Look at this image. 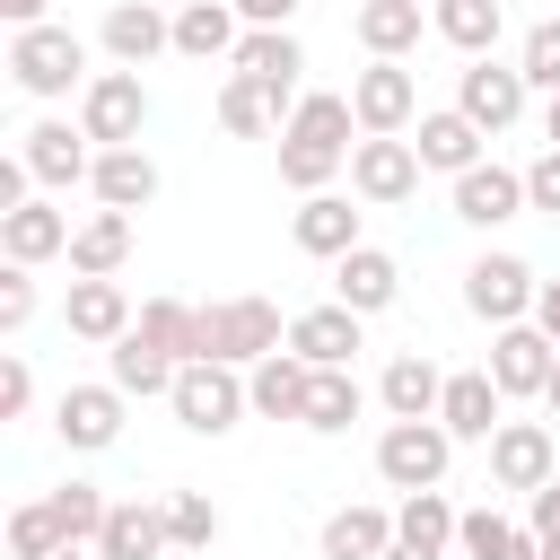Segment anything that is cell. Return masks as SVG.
<instances>
[{"label":"cell","mask_w":560,"mask_h":560,"mask_svg":"<svg viewBox=\"0 0 560 560\" xmlns=\"http://www.w3.org/2000/svg\"><path fill=\"white\" fill-rule=\"evenodd\" d=\"M166 402H175V420H184L192 438H228V429L254 411V385H245L228 359H184L175 385H166Z\"/></svg>","instance_id":"obj_1"},{"label":"cell","mask_w":560,"mask_h":560,"mask_svg":"<svg viewBox=\"0 0 560 560\" xmlns=\"http://www.w3.org/2000/svg\"><path fill=\"white\" fill-rule=\"evenodd\" d=\"M289 341V324H280V306L271 298H210L201 306V359H228V368H254V359H271Z\"/></svg>","instance_id":"obj_2"},{"label":"cell","mask_w":560,"mask_h":560,"mask_svg":"<svg viewBox=\"0 0 560 560\" xmlns=\"http://www.w3.org/2000/svg\"><path fill=\"white\" fill-rule=\"evenodd\" d=\"M9 79H18L26 96H70V88H88L96 70H88V44L44 18V26H18V35H9Z\"/></svg>","instance_id":"obj_3"},{"label":"cell","mask_w":560,"mask_h":560,"mask_svg":"<svg viewBox=\"0 0 560 560\" xmlns=\"http://www.w3.org/2000/svg\"><path fill=\"white\" fill-rule=\"evenodd\" d=\"M79 131L96 140V149H131L140 131H149V88H140V70H96L88 88H79Z\"/></svg>","instance_id":"obj_4"},{"label":"cell","mask_w":560,"mask_h":560,"mask_svg":"<svg viewBox=\"0 0 560 560\" xmlns=\"http://www.w3.org/2000/svg\"><path fill=\"white\" fill-rule=\"evenodd\" d=\"M446 464H455V429H446V420H385L376 472H385L394 490H438Z\"/></svg>","instance_id":"obj_5"},{"label":"cell","mask_w":560,"mask_h":560,"mask_svg":"<svg viewBox=\"0 0 560 560\" xmlns=\"http://www.w3.org/2000/svg\"><path fill=\"white\" fill-rule=\"evenodd\" d=\"M420 149L402 140V131H368L359 149H350V192L359 201H376V210H394V201H411L420 192Z\"/></svg>","instance_id":"obj_6"},{"label":"cell","mask_w":560,"mask_h":560,"mask_svg":"<svg viewBox=\"0 0 560 560\" xmlns=\"http://www.w3.org/2000/svg\"><path fill=\"white\" fill-rule=\"evenodd\" d=\"M481 368H490V376H499V394L516 402V394H542V385H551L560 341H551V332L525 315V324H499V332H490V359H481Z\"/></svg>","instance_id":"obj_7"},{"label":"cell","mask_w":560,"mask_h":560,"mask_svg":"<svg viewBox=\"0 0 560 560\" xmlns=\"http://www.w3.org/2000/svg\"><path fill=\"white\" fill-rule=\"evenodd\" d=\"M122 385L105 376V385H61V402H52V429H61V446L70 455H105L114 438H122Z\"/></svg>","instance_id":"obj_8"},{"label":"cell","mask_w":560,"mask_h":560,"mask_svg":"<svg viewBox=\"0 0 560 560\" xmlns=\"http://www.w3.org/2000/svg\"><path fill=\"white\" fill-rule=\"evenodd\" d=\"M534 289H542V280H534L516 254H481V262L464 271V306H472L490 332H499V324H525V315H534Z\"/></svg>","instance_id":"obj_9"},{"label":"cell","mask_w":560,"mask_h":560,"mask_svg":"<svg viewBox=\"0 0 560 560\" xmlns=\"http://www.w3.org/2000/svg\"><path fill=\"white\" fill-rule=\"evenodd\" d=\"M551 472H560V446H551L542 420H499V429H490V481H499V490H525V499H534Z\"/></svg>","instance_id":"obj_10"},{"label":"cell","mask_w":560,"mask_h":560,"mask_svg":"<svg viewBox=\"0 0 560 560\" xmlns=\"http://www.w3.org/2000/svg\"><path fill=\"white\" fill-rule=\"evenodd\" d=\"M525 96H534V88H525V70H516V61H490V52H481V61H464V79H455V105H464L481 131L525 122Z\"/></svg>","instance_id":"obj_11"},{"label":"cell","mask_w":560,"mask_h":560,"mask_svg":"<svg viewBox=\"0 0 560 560\" xmlns=\"http://www.w3.org/2000/svg\"><path fill=\"white\" fill-rule=\"evenodd\" d=\"M96 44H105L122 70H149L158 52H175V18H166L158 0H114L105 26H96Z\"/></svg>","instance_id":"obj_12"},{"label":"cell","mask_w":560,"mask_h":560,"mask_svg":"<svg viewBox=\"0 0 560 560\" xmlns=\"http://www.w3.org/2000/svg\"><path fill=\"white\" fill-rule=\"evenodd\" d=\"M350 105H359V131H411L420 122V79L402 61H368L350 79Z\"/></svg>","instance_id":"obj_13"},{"label":"cell","mask_w":560,"mask_h":560,"mask_svg":"<svg viewBox=\"0 0 560 560\" xmlns=\"http://www.w3.org/2000/svg\"><path fill=\"white\" fill-rule=\"evenodd\" d=\"M298 114V96L289 88H271V79H245V70H228L219 79V131L228 140H262L271 122H289Z\"/></svg>","instance_id":"obj_14"},{"label":"cell","mask_w":560,"mask_h":560,"mask_svg":"<svg viewBox=\"0 0 560 560\" xmlns=\"http://www.w3.org/2000/svg\"><path fill=\"white\" fill-rule=\"evenodd\" d=\"M289 236H298V254H315V262H341L350 245H368L350 192H306V201L289 210Z\"/></svg>","instance_id":"obj_15"},{"label":"cell","mask_w":560,"mask_h":560,"mask_svg":"<svg viewBox=\"0 0 560 560\" xmlns=\"http://www.w3.org/2000/svg\"><path fill=\"white\" fill-rule=\"evenodd\" d=\"M158 551H175L166 499H114L105 508V534H96V560H158Z\"/></svg>","instance_id":"obj_16"},{"label":"cell","mask_w":560,"mask_h":560,"mask_svg":"<svg viewBox=\"0 0 560 560\" xmlns=\"http://www.w3.org/2000/svg\"><path fill=\"white\" fill-rule=\"evenodd\" d=\"M516 210H525V175H516V166L481 158V166L455 175V219H464V228H499V219H516Z\"/></svg>","instance_id":"obj_17"},{"label":"cell","mask_w":560,"mask_h":560,"mask_svg":"<svg viewBox=\"0 0 560 560\" xmlns=\"http://www.w3.org/2000/svg\"><path fill=\"white\" fill-rule=\"evenodd\" d=\"M0 254L9 262H52V254H70V210L61 201H18V210H0Z\"/></svg>","instance_id":"obj_18"},{"label":"cell","mask_w":560,"mask_h":560,"mask_svg":"<svg viewBox=\"0 0 560 560\" xmlns=\"http://www.w3.org/2000/svg\"><path fill=\"white\" fill-rule=\"evenodd\" d=\"M332 298L359 306V315H385V306L402 298V262H394L385 245H350V254L332 262Z\"/></svg>","instance_id":"obj_19"},{"label":"cell","mask_w":560,"mask_h":560,"mask_svg":"<svg viewBox=\"0 0 560 560\" xmlns=\"http://www.w3.org/2000/svg\"><path fill=\"white\" fill-rule=\"evenodd\" d=\"M359 306H306V315H289V350L306 359V368H350V350H359Z\"/></svg>","instance_id":"obj_20"},{"label":"cell","mask_w":560,"mask_h":560,"mask_svg":"<svg viewBox=\"0 0 560 560\" xmlns=\"http://www.w3.org/2000/svg\"><path fill=\"white\" fill-rule=\"evenodd\" d=\"M438 420H446L455 438H481V446H490V429L508 420L499 376H490V368H455V376H446V394H438Z\"/></svg>","instance_id":"obj_21"},{"label":"cell","mask_w":560,"mask_h":560,"mask_svg":"<svg viewBox=\"0 0 560 560\" xmlns=\"http://www.w3.org/2000/svg\"><path fill=\"white\" fill-rule=\"evenodd\" d=\"M18 158L35 166V184H88V166H96V140L44 114V122H35L26 140H18Z\"/></svg>","instance_id":"obj_22"},{"label":"cell","mask_w":560,"mask_h":560,"mask_svg":"<svg viewBox=\"0 0 560 560\" xmlns=\"http://www.w3.org/2000/svg\"><path fill=\"white\" fill-rule=\"evenodd\" d=\"M88 192H96L105 210H149V201H158V158H149L140 140H131V149H96Z\"/></svg>","instance_id":"obj_23"},{"label":"cell","mask_w":560,"mask_h":560,"mask_svg":"<svg viewBox=\"0 0 560 560\" xmlns=\"http://www.w3.org/2000/svg\"><path fill=\"white\" fill-rule=\"evenodd\" d=\"M236 44H245L236 0H184V9H175V52H184V61H228Z\"/></svg>","instance_id":"obj_24"},{"label":"cell","mask_w":560,"mask_h":560,"mask_svg":"<svg viewBox=\"0 0 560 560\" xmlns=\"http://www.w3.org/2000/svg\"><path fill=\"white\" fill-rule=\"evenodd\" d=\"M481 140H490V131H481L464 105H438V114H420V140H411V149H420V166L464 175V166H481Z\"/></svg>","instance_id":"obj_25"},{"label":"cell","mask_w":560,"mask_h":560,"mask_svg":"<svg viewBox=\"0 0 560 560\" xmlns=\"http://www.w3.org/2000/svg\"><path fill=\"white\" fill-rule=\"evenodd\" d=\"M61 324H70L79 341H122V332H131V298H122V280H79V271H70Z\"/></svg>","instance_id":"obj_26"},{"label":"cell","mask_w":560,"mask_h":560,"mask_svg":"<svg viewBox=\"0 0 560 560\" xmlns=\"http://www.w3.org/2000/svg\"><path fill=\"white\" fill-rule=\"evenodd\" d=\"M122 254H131V210H88V219L70 228V271H79V280H114Z\"/></svg>","instance_id":"obj_27"},{"label":"cell","mask_w":560,"mask_h":560,"mask_svg":"<svg viewBox=\"0 0 560 560\" xmlns=\"http://www.w3.org/2000/svg\"><path fill=\"white\" fill-rule=\"evenodd\" d=\"M245 385H254V411H262V420H298V411H306V385H315V368H306V359L280 341L271 359H254V368H245Z\"/></svg>","instance_id":"obj_28"},{"label":"cell","mask_w":560,"mask_h":560,"mask_svg":"<svg viewBox=\"0 0 560 560\" xmlns=\"http://www.w3.org/2000/svg\"><path fill=\"white\" fill-rule=\"evenodd\" d=\"M376 394H385V411H394V420H438V394H446V376H438V359H420V350H394V359H385V376H376Z\"/></svg>","instance_id":"obj_29"},{"label":"cell","mask_w":560,"mask_h":560,"mask_svg":"<svg viewBox=\"0 0 560 560\" xmlns=\"http://www.w3.org/2000/svg\"><path fill=\"white\" fill-rule=\"evenodd\" d=\"M228 70H245V79H271V88H289V96H298V70H306V44H298L289 26H245V44L228 52Z\"/></svg>","instance_id":"obj_30"},{"label":"cell","mask_w":560,"mask_h":560,"mask_svg":"<svg viewBox=\"0 0 560 560\" xmlns=\"http://www.w3.org/2000/svg\"><path fill=\"white\" fill-rule=\"evenodd\" d=\"M455 525H464V508H446V490H402V508H394V542H411L429 560L455 551Z\"/></svg>","instance_id":"obj_31"},{"label":"cell","mask_w":560,"mask_h":560,"mask_svg":"<svg viewBox=\"0 0 560 560\" xmlns=\"http://www.w3.org/2000/svg\"><path fill=\"white\" fill-rule=\"evenodd\" d=\"M455 551H464V560H542L534 525H508L499 508H464V525H455Z\"/></svg>","instance_id":"obj_32"},{"label":"cell","mask_w":560,"mask_h":560,"mask_svg":"<svg viewBox=\"0 0 560 560\" xmlns=\"http://www.w3.org/2000/svg\"><path fill=\"white\" fill-rule=\"evenodd\" d=\"M385 551H394L385 508H332L324 516V560H385Z\"/></svg>","instance_id":"obj_33"},{"label":"cell","mask_w":560,"mask_h":560,"mask_svg":"<svg viewBox=\"0 0 560 560\" xmlns=\"http://www.w3.org/2000/svg\"><path fill=\"white\" fill-rule=\"evenodd\" d=\"M420 0H359V44H368V61H402L411 44H420Z\"/></svg>","instance_id":"obj_34"},{"label":"cell","mask_w":560,"mask_h":560,"mask_svg":"<svg viewBox=\"0 0 560 560\" xmlns=\"http://www.w3.org/2000/svg\"><path fill=\"white\" fill-rule=\"evenodd\" d=\"M429 26L464 52V61H481V52H499V26H508V9L499 0H438L429 9Z\"/></svg>","instance_id":"obj_35"},{"label":"cell","mask_w":560,"mask_h":560,"mask_svg":"<svg viewBox=\"0 0 560 560\" xmlns=\"http://www.w3.org/2000/svg\"><path fill=\"white\" fill-rule=\"evenodd\" d=\"M131 332H149L166 359H201V306H184V298H140Z\"/></svg>","instance_id":"obj_36"},{"label":"cell","mask_w":560,"mask_h":560,"mask_svg":"<svg viewBox=\"0 0 560 560\" xmlns=\"http://www.w3.org/2000/svg\"><path fill=\"white\" fill-rule=\"evenodd\" d=\"M105 350H114V385H122V394H140V402H149V394H166V385H175V368H184V359H166L149 332H122V341H105Z\"/></svg>","instance_id":"obj_37"},{"label":"cell","mask_w":560,"mask_h":560,"mask_svg":"<svg viewBox=\"0 0 560 560\" xmlns=\"http://www.w3.org/2000/svg\"><path fill=\"white\" fill-rule=\"evenodd\" d=\"M359 420V376L350 368H315V385H306V411H298V429H315V438H341Z\"/></svg>","instance_id":"obj_38"},{"label":"cell","mask_w":560,"mask_h":560,"mask_svg":"<svg viewBox=\"0 0 560 560\" xmlns=\"http://www.w3.org/2000/svg\"><path fill=\"white\" fill-rule=\"evenodd\" d=\"M280 131L324 140V149H359V140H350V131H359V105H350V96H332V88H315V96H298V114H289Z\"/></svg>","instance_id":"obj_39"},{"label":"cell","mask_w":560,"mask_h":560,"mask_svg":"<svg viewBox=\"0 0 560 560\" xmlns=\"http://www.w3.org/2000/svg\"><path fill=\"white\" fill-rule=\"evenodd\" d=\"M341 166H350V149H324V140L280 131V184H289V192H332Z\"/></svg>","instance_id":"obj_40"},{"label":"cell","mask_w":560,"mask_h":560,"mask_svg":"<svg viewBox=\"0 0 560 560\" xmlns=\"http://www.w3.org/2000/svg\"><path fill=\"white\" fill-rule=\"evenodd\" d=\"M44 499H52V516H61L70 542H96V534H105V508H114V499H105L96 481H61V490H44Z\"/></svg>","instance_id":"obj_41"},{"label":"cell","mask_w":560,"mask_h":560,"mask_svg":"<svg viewBox=\"0 0 560 560\" xmlns=\"http://www.w3.org/2000/svg\"><path fill=\"white\" fill-rule=\"evenodd\" d=\"M166 534H175V551H210V542H219L210 490H166Z\"/></svg>","instance_id":"obj_42"},{"label":"cell","mask_w":560,"mask_h":560,"mask_svg":"<svg viewBox=\"0 0 560 560\" xmlns=\"http://www.w3.org/2000/svg\"><path fill=\"white\" fill-rule=\"evenodd\" d=\"M516 70H525V88L560 96V18H534V26H525V44H516Z\"/></svg>","instance_id":"obj_43"},{"label":"cell","mask_w":560,"mask_h":560,"mask_svg":"<svg viewBox=\"0 0 560 560\" xmlns=\"http://www.w3.org/2000/svg\"><path fill=\"white\" fill-rule=\"evenodd\" d=\"M52 542H70V534H61V516H52V499H26V508H9V551H18V560L52 551Z\"/></svg>","instance_id":"obj_44"},{"label":"cell","mask_w":560,"mask_h":560,"mask_svg":"<svg viewBox=\"0 0 560 560\" xmlns=\"http://www.w3.org/2000/svg\"><path fill=\"white\" fill-rule=\"evenodd\" d=\"M26 324H35V271L9 262L0 271V332H26Z\"/></svg>","instance_id":"obj_45"},{"label":"cell","mask_w":560,"mask_h":560,"mask_svg":"<svg viewBox=\"0 0 560 560\" xmlns=\"http://www.w3.org/2000/svg\"><path fill=\"white\" fill-rule=\"evenodd\" d=\"M26 411H35V368L9 350L0 359V420H26Z\"/></svg>","instance_id":"obj_46"},{"label":"cell","mask_w":560,"mask_h":560,"mask_svg":"<svg viewBox=\"0 0 560 560\" xmlns=\"http://www.w3.org/2000/svg\"><path fill=\"white\" fill-rule=\"evenodd\" d=\"M525 210H551V219H560V149H542V158L525 166Z\"/></svg>","instance_id":"obj_47"},{"label":"cell","mask_w":560,"mask_h":560,"mask_svg":"<svg viewBox=\"0 0 560 560\" xmlns=\"http://www.w3.org/2000/svg\"><path fill=\"white\" fill-rule=\"evenodd\" d=\"M525 525H534V542H542V534H560V472H551V481L525 499Z\"/></svg>","instance_id":"obj_48"},{"label":"cell","mask_w":560,"mask_h":560,"mask_svg":"<svg viewBox=\"0 0 560 560\" xmlns=\"http://www.w3.org/2000/svg\"><path fill=\"white\" fill-rule=\"evenodd\" d=\"M298 9H306V0H236V18H245V26H289Z\"/></svg>","instance_id":"obj_49"},{"label":"cell","mask_w":560,"mask_h":560,"mask_svg":"<svg viewBox=\"0 0 560 560\" xmlns=\"http://www.w3.org/2000/svg\"><path fill=\"white\" fill-rule=\"evenodd\" d=\"M534 324L560 341V280H542V289H534Z\"/></svg>","instance_id":"obj_50"},{"label":"cell","mask_w":560,"mask_h":560,"mask_svg":"<svg viewBox=\"0 0 560 560\" xmlns=\"http://www.w3.org/2000/svg\"><path fill=\"white\" fill-rule=\"evenodd\" d=\"M0 18H9V35L18 26H44V0H0Z\"/></svg>","instance_id":"obj_51"},{"label":"cell","mask_w":560,"mask_h":560,"mask_svg":"<svg viewBox=\"0 0 560 560\" xmlns=\"http://www.w3.org/2000/svg\"><path fill=\"white\" fill-rule=\"evenodd\" d=\"M35 560H88V542H52V551H35Z\"/></svg>","instance_id":"obj_52"},{"label":"cell","mask_w":560,"mask_h":560,"mask_svg":"<svg viewBox=\"0 0 560 560\" xmlns=\"http://www.w3.org/2000/svg\"><path fill=\"white\" fill-rule=\"evenodd\" d=\"M542 140H551V149H560V96H551V105H542Z\"/></svg>","instance_id":"obj_53"},{"label":"cell","mask_w":560,"mask_h":560,"mask_svg":"<svg viewBox=\"0 0 560 560\" xmlns=\"http://www.w3.org/2000/svg\"><path fill=\"white\" fill-rule=\"evenodd\" d=\"M542 402H551V420H560V368H551V385H542Z\"/></svg>","instance_id":"obj_54"},{"label":"cell","mask_w":560,"mask_h":560,"mask_svg":"<svg viewBox=\"0 0 560 560\" xmlns=\"http://www.w3.org/2000/svg\"><path fill=\"white\" fill-rule=\"evenodd\" d=\"M385 560H429V551H411V542H394V551H385Z\"/></svg>","instance_id":"obj_55"},{"label":"cell","mask_w":560,"mask_h":560,"mask_svg":"<svg viewBox=\"0 0 560 560\" xmlns=\"http://www.w3.org/2000/svg\"><path fill=\"white\" fill-rule=\"evenodd\" d=\"M542 560H560V534H542Z\"/></svg>","instance_id":"obj_56"}]
</instances>
